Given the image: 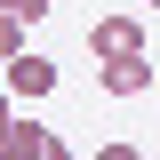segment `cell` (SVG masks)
Segmentation results:
<instances>
[{
	"instance_id": "1",
	"label": "cell",
	"mask_w": 160,
	"mask_h": 160,
	"mask_svg": "<svg viewBox=\"0 0 160 160\" xmlns=\"http://www.w3.org/2000/svg\"><path fill=\"white\" fill-rule=\"evenodd\" d=\"M0 160H72V144H64L56 128H40V120L8 112V128H0Z\"/></svg>"
},
{
	"instance_id": "2",
	"label": "cell",
	"mask_w": 160,
	"mask_h": 160,
	"mask_svg": "<svg viewBox=\"0 0 160 160\" xmlns=\"http://www.w3.org/2000/svg\"><path fill=\"white\" fill-rule=\"evenodd\" d=\"M0 88H8V96H16V104H40V96H48V88H56V64L40 56V48H16V56L0 64Z\"/></svg>"
},
{
	"instance_id": "3",
	"label": "cell",
	"mask_w": 160,
	"mask_h": 160,
	"mask_svg": "<svg viewBox=\"0 0 160 160\" xmlns=\"http://www.w3.org/2000/svg\"><path fill=\"white\" fill-rule=\"evenodd\" d=\"M88 48L96 56H144V16H96L88 24Z\"/></svg>"
},
{
	"instance_id": "4",
	"label": "cell",
	"mask_w": 160,
	"mask_h": 160,
	"mask_svg": "<svg viewBox=\"0 0 160 160\" xmlns=\"http://www.w3.org/2000/svg\"><path fill=\"white\" fill-rule=\"evenodd\" d=\"M152 72H160L152 56H104V64H96L104 96H144V88H152Z\"/></svg>"
},
{
	"instance_id": "5",
	"label": "cell",
	"mask_w": 160,
	"mask_h": 160,
	"mask_svg": "<svg viewBox=\"0 0 160 160\" xmlns=\"http://www.w3.org/2000/svg\"><path fill=\"white\" fill-rule=\"evenodd\" d=\"M0 16H16V24H40V16H48V0H0Z\"/></svg>"
},
{
	"instance_id": "6",
	"label": "cell",
	"mask_w": 160,
	"mask_h": 160,
	"mask_svg": "<svg viewBox=\"0 0 160 160\" xmlns=\"http://www.w3.org/2000/svg\"><path fill=\"white\" fill-rule=\"evenodd\" d=\"M16 48H32V40H24V24H16V16H0V64L16 56Z\"/></svg>"
},
{
	"instance_id": "7",
	"label": "cell",
	"mask_w": 160,
	"mask_h": 160,
	"mask_svg": "<svg viewBox=\"0 0 160 160\" xmlns=\"http://www.w3.org/2000/svg\"><path fill=\"white\" fill-rule=\"evenodd\" d=\"M96 160H144L136 144H96Z\"/></svg>"
},
{
	"instance_id": "8",
	"label": "cell",
	"mask_w": 160,
	"mask_h": 160,
	"mask_svg": "<svg viewBox=\"0 0 160 160\" xmlns=\"http://www.w3.org/2000/svg\"><path fill=\"white\" fill-rule=\"evenodd\" d=\"M8 112H16V96H8V88H0V128H8Z\"/></svg>"
},
{
	"instance_id": "9",
	"label": "cell",
	"mask_w": 160,
	"mask_h": 160,
	"mask_svg": "<svg viewBox=\"0 0 160 160\" xmlns=\"http://www.w3.org/2000/svg\"><path fill=\"white\" fill-rule=\"evenodd\" d=\"M152 96H160V72H152Z\"/></svg>"
},
{
	"instance_id": "10",
	"label": "cell",
	"mask_w": 160,
	"mask_h": 160,
	"mask_svg": "<svg viewBox=\"0 0 160 160\" xmlns=\"http://www.w3.org/2000/svg\"><path fill=\"white\" fill-rule=\"evenodd\" d=\"M144 8H160V0H144Z\"/></svg>"
}]
</instances>
